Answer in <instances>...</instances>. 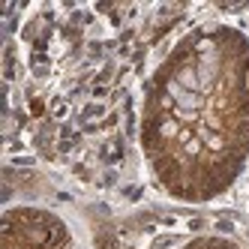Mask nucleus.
<instances>
[{
  "label": "nucleus",
  "instance_id": "nucleus-2",
  "mask_svg": "<svg viewBox=\"0 0 249 249\" xmlns=\"http://www.w3.org/2000/svg\"><path fill=\"white\" fill-rule=\"evenodd\" d=\"M183 249H240V246L231 243V240H225V237H198V240L186 243Z\"/></svg>",
  "mask_w": 249,
  "mask_h": 249
},
{
  "label": "nucleus",
  "instance_id": "nucleus-1",
  "mask_svg": "<svg viewBox=\"0 0 249 249\" xmlns=\"http://www.w3.org/2000/svg\"><path fill=\"white\" fill-rule=\"evenodd\" d=\"M186 39L198 87L186 90L159 66L147 84L141 144L174 198L210 201L237 180L249 156V39L222 24Z\"/></svg>",
  "mask_w": 249,
  "mask_h": 249
}]
</instances>
